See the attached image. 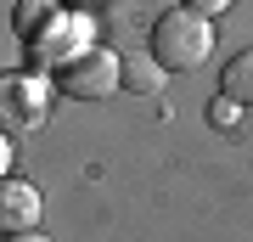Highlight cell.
I'll return each instance as SVG.
<instances>
[{
	"label": "cell",
	"mask_w": 253,
	"mask_h": 242,
	"mask_svg": "<svg viewBox=\"0 0 253 242\" xmlns=\"http://www.w3.org/2000/svg\"><path fill=\"white\" fill-rule=\"evenodd\" d=\"M219 96L253 107V51H242V56H231V62H225V73H219Z\"/></svg>",
	"instance_id": "7"
},
{
	"label": "cell",
	"mask_w": 253,
	"mask_h": 242,
	"mask_svg": "<svg viewBox=\"0 0 253 242\" xmlns=\"http://www.w3.org/2000/svg\"><path fill=\"white\" fill-rule=\"evenodd\" d=\"M56 85L68 90V96H79V101H107V96H118V56L107 51V45H90L84 56H73V62L56 73Z\"/></svg>",
	"instance_id": "3"
},
{
	"label": "cell",
	"mask_w": 253,
	"mask_h": 242,
	"mask_svg": "<svg viewBox=\"0 0 253 242\" xmlns=\"http://www.w3.org/2000/svg\"><path fill=\"white\" fill-rule=\"evenodd\" d=\"M191 11H203V17H219V11H231V0H186Z\"/></svg>",
	"instance_id": "10"
},
{
	"label": "cell",
	"mask_w": 253,
	"mask_h": 242,
	"mask_svg": "<svg viewBox=\"0 0 253 242\" xmlns=\"http://www.w3.org/2000/svg\"><path fill=\"white\" fill-rule=\"evenodd\" d=\"M6 169H11V135L0 130V180H6Z\"/></svg>",
	"instance_id": "12"
},
{
	"label": "cell",
	"mask_w": 253,
	"mask_h": 242,
	"mask_svg": "<svg viewBox=\"0 0 253 242\" xmlns=\"http://www.w3.org/2000/svg\"><path fill=\"white\" fill-rule=\"evenodd\" d=\"M84 34H90V28H84V17H73V11H56V17H51L45 28H40L34 40H28V45H34V62L62 73V68L73 62V56H84L79 45H68V40H84Z\"/></svg>",
	"instance_id": "4"
},
{
	"label": "cell",
	"mask_w": 253,
	"mask_h": 242,
	"mask_svg": "<svg viewBox=\"0 0 253 242\" xmlns=\"http://www.w3.org/2000/svg\"><path fill=\"white\" fill-rule=\"evenodd\" d=\"M152 56L169 73L203 68L208 56H214V17H203V11H191V6H169L152 23Z\"/></svg>",
	"instance_id": "1"
},
{
	"label": "cell",
	"mask_w": 253,
	"mask_h": 242,
	"mask_svg": "<svg viewBox=\"0 0 253 242\" xmlns=\"http://www.w3.org/2000/svg\"><path fill=\"white\" fill-rule=\"evenodd\" d=\"M45 197L28 180H0V231H40Z\"/></svg>",
	"instance_id": "5"
},
{
	"label": "cell",
	"mask_w": 253,
	"mask_h": 242,
	"mask_svg": "<svg viewBox=\"0 0 253 242\" xmlns=\"http://www.w3.org/2000/svg\"><path fill=\"white\" fill-rule=\"evenodd\" d=\"M208 118H214L219 130H231L236 118H242V101H231V96H219V101H208Z\"/></svg>",
	"instance_id": "9"
},
{
	"label": "cell",
	"mask_w": 253,
	"mask_h": 242,
	"mask_svg": "<svg viewBox=\"0 0 253 242\" xmlns=\"http://www.w3.org/2000/svg\"><path fill=\"white\" fill-rule=\"evenodd\" d=\"M163 68L152 51H129V56H118V85L129 90V96H158L163 90Z\"/></svg>",
	"instance_id": "6"
},
{
	"label": "cell",
	"mask_w": 253,
	"mask_h": 242,
	"mask_svg": "<svg viewBox=\"0 0 253 242\" xmlns=\"http://www.w3.org/2000/svg\"><path fill=\"white\" fill-rule=\"evenodd\" d=\"M51 118V85L45 73H0V130L17 141V135H34L40 124Z\"/></svg>",
	"instance_id": "2"
},
{
	"label": "cell",
	"mask_w": 253,
	"mask_h": 242,
	"mask_svg": "<svg viewBox=\"0 0 253 242\" xmlns=\"http://www.w3.org/2000/svg\"><path fill=\"white\" fill-rule=\"evenodd\" d=\"M56 11H62L56 0H23V6H17V17H11V23H17V34H23V40H34L40 28H45V23L56 17Z\"/></svg>",
	"instance_id": "8"
},
{
	"label": "cell",
	"mask_w": 253,
	"mask_h": 242,
	"mask_svg": "<svg viewBox=\"0 0 253 242\" xmlns=\"http://www.w3.org/2000/svg\"><path fill=\"white\" fill-rule=\"evenodd\" d=\"M0 242H51V237H45V231H6Z\"/></svg>",
	"instance_id": "11"
},
{
	"label": "cell",
	"mask_w": 253,
	"mask_h": 242,
	"mask_svg": "<svg viewBox=\"0 0 253 242\" xmlns=\"http://www.w3.org/2000/svg\"><path fill=\"white\" fill-rule=\"evenodd\" d=\"M0 237H6V231H0Z\"/></svg>",
	"instance_id": "13"
}]
</instances>
